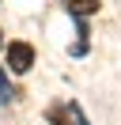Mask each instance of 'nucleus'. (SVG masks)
Here are the masks:
<instances>
[{
  "instance_id": "obj_1",
  "label": "nucleus",
  "mask_w": 121,
  "mask_h": 125,
  "mask_svg": "<svg viewBox=\"0 0 121 125\" xmlns=\"http://www.w3.org/2000/svg\"><path fill=\"white\" fill-rule=\"evenodd\" d=\"M8 64H11V72H27L30 64H34V49H30L27 42H11V46H8Z\"/></svg>"
},
{
  "instance_id": "obj_2",
  "label": "nucleus",
  "mask_w": 121,
  "mask_h": 125,
  "mask_svg": "<svg viewBox=\"0 0 121 125\" xmlns=\"http://www.w3.org/2000/svg\"><path fill=\"white\" fill-rule=\"evenodd\" d=\"M98 4H102V0H64V8L68 11H72V15H95V11H98Z\"/></svg>"
},
{
  "instance_id": "obj_3",
  "label": "nucleus",
  "mask_w": 121,
  "mask_h": 125,
  "mask_svg": "<svg viewBox=\"0 0 121 125\" xmlns=\"http://www.w3.org/2000/svg\"><path fill=\"white\" fill-rule=\"evenodd\" d=\"M11 95H15V91H11V87H8V72L0 68V102H8V99H11Z\"/></svg>"
},
{
  "instance_id": "obj_4",
  "label": "nucleus",
  "mask_w": 121,
  "mask_h": 125,
  "mask_svg": "<svg viewBox=\"0 0 121 125\" xmlns=\"http://www.w3.org/2000/svg\"><path fill=\"white\" fill-rule=\"evenodd\" d=\"M0 46H4V38H0Z\"/></svg>"
}]
</instances>
